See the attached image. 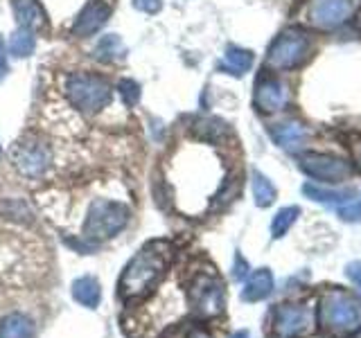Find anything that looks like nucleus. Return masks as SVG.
Returning a JSON list of instances; mask_svg holds the SVG:
<instances>
[{
	"mask_svg": "<svg viewBox=\"0 0 361 338\" xmlns=\"http://www.w3.org/2000/svg\"><path fill=\"white\" fill-rule=\"evenodd\" d=\"M172 255L174 248L169 242L165 239L147 242L122 270V277L118 282L120 298L124 302H131L149 296L165 277L167 266L172 262Z\"/></svg>",
	"mask_w": 361,
	"mask_h": 338,
	"instance_id": "nucleus-1",
	"label": "nucleus"
},
{
	"mask_svg": "<svg viewBox=\"0 0 361 338\" xmlns=\"http://www.w3.org/2000/svg\"><path fill=\"white\" fill-rule=\"evenodd\" d=\"M113 95V88L106 77L95 73H73L66 77V97L86 115H95L104 108Z\"/></svg>",
	"mask_w": 361,
	"mask_h": 338,
	"instance_id": "nucleus-2",
	"label": "nucleus"
},
{
	"mask_svg": "<svg viewBox=\"0 0 361 338\" xmlns=\"http://www.w3.org/2000/svg\"><path fill=\"white\" fill-rule=\"evenodd\" d=\"M131 212L124 203L97 199L93 206L88 208L86 221H84V239L86 242H106L111 237H116L124 225L129 223Z\"/></svg>",
	"mask_w": 361,
	"mask_h": 338,
	"instance_id": "nucleus-3",
	"label": "nucleus"
},
{
	"mask_svg": "<svg viewBox=\"0 0 361 338\" xmlns=\"http://www.w3.org/2000/svg\"><path fill=\"white\" fill-rule=\"evenodd\" d=\"M321 320L330 332L350 334L361 327V302L343 291H330L321 300Z\"/></svg>",
	"mask_w": 361,
	"mask_h": 338,
	"instance_id": "nucleus-4",
	"label": "nucleus"
},
{
	"mask_svg": "<svg viewBox=\"0 0 361 338\" xmlns=\"http://www.w3.org/2000/svg\"><path fill=\"white\" fill-rule=\"evenodd\" d=\"M310 52L312 41L307 39V34L298 30H287L271 43L267 65H271L274 70H293V68L307 61Z\"/></svg>",
	"mask_w": 361,
	"mask_h": 338,
	"instance_id": "nucleus-5",
	"label": "nucleus"
},
{
	"mask_svg": "<svg viewBox=\"0 0 361 338\" xmlns=\"http://www.w3.org/2000/svg\"><path fill=\"white\" fill-rule=\"evenodd\" d=\"M190 304L199 315H203V318H212V315L224 313V307H226L224 284L212 270H201V273L192 277Z\"/></svg>",
	"mask_w": 361,
	"mask_h": 338,
	"instance_id": "nucleus-6",
	"label": "nucleus"
},
{
	"mask_svg": "<svg viewBox=\"0 0 361 338\" xmlns=\"http://www.w3.org/2000/svg\"><path fill=\"white\" fill-rule=\"evenodd\" d=\"M298 167L314 180L325 183H343L353 176V167L348 161L327 154H302L298 158Z\"/></svg>",
	"mask_w": 361,
	"mask_h": 338,
	"instance_id": "nucleus-7",
	"label": "nucleus"
},
{
	"mask_svg": "<svg viewBox=\"0 0 361 338\" xmlns=\"http://www.w3.org/2000/svg\"><path fill=\"white\" fill-rule=\"evenodd\" d=\"M355 11V0H310L305 20L316 30H332L345 23Z\"/></svg>",
	"mask_w": 361,
	"mask_h": 338,
	"instance_id": "nucleus-8",
	"label": "nucleus"
},
{
	"mask_svg": "<svg viewBox=\"0 0 361 338\" xmlns=\"http://www.w3.org/2000/svg\"><path fill=\"white\" fill-rule=\"evenodd\" d=\"M314 315L305 304H278L274 309V332L280 338H305L312 332Z\"/></svg>",
	"mask_w": 361,
	"mask_h": 338,
	"instance_id": "nucleus-9",
	"label": "nucleus"
},
{
	"mask_svg": "<svg viewBox=\"0 0 361 338\" xmlns=\"http://www.w3.org/2000/svg\"><path fill=\"white\" fill-rule=\"evenodd\" d=\"M11 158H14V167L27 178L45 174V169L50 167V161H52L50 149L39 140L18 142L16 149H14V156H11Z\"/></svg>",
	"mask_w": 361,
	"mask_h": 338,
	"instance_id": "nucleus-10",
	"label": "nucleus"
},
{
	"mask_svg": "<svg viewBox=\"0 0 361 338\" xmlns=\"http://www.w3.org/2000/svg\"><path fill=\"white\" fill-rule=\"evenodd\" d=\"M111 16V3L109 0H88L86 7L79 11V16L73 23V34L79 39L93 37L106 25Z\"/></svg>",
	"mask_w": 361,
	"mask_h": 338,
	"instance_id": "nucleus-11",
	"label": "nucleus"
},
{
	"mask_svg": "<svg viewBox=\"0 0 361 338\" xmlns=\"http://www.w3.org/2000/svg\"><path fill=\"white\" fill-rule=\"evenodd\" d=\"M253 101L262 113H278L289 104V86L276 77L259 79Z\"/></svg>",
	"mask_w": 361,
	"mask_h": 338,
	"instance_id": "nucleus-12",
	"label": "nucleus"
},
{
	"mask_svg": "<svg viewBox=\"0 0 361 338\" xmlns=\"http://www.w3.org/2000/svg\"><path fill=\"white\" fill-rule=\"evenodd\" d=\"M11 7H14V16L20 27H30L37 32L48 23V14H45L41 0H11Z\"/></svg>",
	"mask_w": 361,
	"mask_h": 338,
	"instance_id": "nucleus-13",
	"label": "nucleus"
},
{
	"mask_svg": "<svg viewBox=\"0 0 361 338\" xmlns=\"http://www.w3.org/2000/svg\"><path fill=\"white\" fill-rule=\"evenodd\" d=\"M271 135H274L276 144L280 149L285 151H298L302 142L307 140V129L302 127L300 122L296 120H289V122H280L271 129Z\"/></svg>",
	"mask_w": 361,
	"mask_h": 338,
	"instance_id": "nucleus-14",
	"label": "nucleus"
},
{
	"mask_svg": "<svg viewBox=\"0 0 361 338\" xmlns=\"http://www.w3.org/2000/svg\"><path fill=\"white\" fill-rule=\"evenodd\" d=\"M274 291V275L269 268H257L251 273V277L246 280V284L242 289V300L244 302H259L271 296Z\"/></svg>",
	"mask_w": 361,
	"mask_h": 338,
	"instance_id": "nucleus-15",
	"label": "nucleus"
},
{
	"mask_svg": "<svg viewBox=\"0 0 361 338\" xmlns=\"http://www.w3.org/2000/svg\"><path fill=\"white\" fill-rule=\"evenodd\" d=\"M251 65H253V52L237 48V45H231L219 63V70L226 75H233V77H242L244 73L251 70Z\"/></svg>",
	"mask_w": 361,
	"mask_h": 338,
	"instance_id": "nucleus-16",
	"label": "nucleus"
},
{
	"mask_svg": "<svg viewBox=\"0 0 361 338\" xmlns=\"http://www.w3.org/2000/svg\"><path fill=\"white\" fill-rule=\"evenodd\" d=\"M73 298L84 304L86 309H97L99 300H102V291H99V282L90 275H84L73 282Z\"/></svg>",
	"mask_w": 361,
	"mask_h": 338,
	"instance_id": "nucleus-17",
	"label": "nucleus"
},
{
	"mask_svg": "<svg viewBox=\"0 0 361 338\" xmlns=\"http://www.w3.org/2000/svg\"><path fill=\"white\" fill-rule=\"evenodd\" d=\"M0 338H34V323L23 313H11L0 323Z\"/></svg>",
	"mask_w": 361,
	"mask_h": 338,
	"instance_id": "nucleus-18",
	"label": "nucleus"
},
{
	"mask_svg": "<svg viewBox=\"0 0 361 338\" xmlns=\"http://www.w3.org/2000/svg\"><path fill=\"white\" fill-rule=\"evenodd\" d=\"M34 45H37V37H34V30L30 27H20L11 34L9 39V45H7V52L11 56H16V59H25L34 52Z\"/></svg>",
	"mask_w": 361,
	"mask_h": 338,
	"instance_id": "nucleus-19",
	"label": "nucleus"
},
{
	"mask_svg": "<svg viewBox=\"0 0 361 338\" xmlns=\"http://www.w3.org/2000/svg\"><path fill=\"white\" fill-rule=\"evenodd\" d=\"M251 187H253V199L257 208H269L278 196L276 185L271 183L262 172H257V169L251 174Z\"/></svg>",
	"mask_w": 361,
	"mask_h": 338,
	"instance_id": "nucleus-20",
	"label": "nucleus"
},
{
	"mask_svg": "<svg viewBox=\"0 0 361 338\" xmlns=\"http://www.w3.org/2000/svg\"><path fill=\"white\" fill-rule=\"evenodd\" d=\"M302 194L307 196V199H312V201H316V203H327V206H334V203H341L353 194L350 189H345V192H334V189H323V187H316V185H302Z\"/></svg>",
	"mask_w": 361,
	"mask_h": 338,
	"instance_id": "nucleus-21",
	"label": "nucleus"
},
{
	"mask_svg": "<svg viewBox=\"0 0 361 338\" xmlns=\"http://www.w3.org/2000/svg\"><path fill=\"white\" fill-rule=\"evenodd\" d=\"M300 210L296 206H289V208H282L276 212L274 221H271V234H274V239H280V237H285L289 232V228L293 223H296Z\"/></svg>",
	"mask_w": 361,
	"mask_h": 338,
	"instance_id": "nucleus-22",
	"label": "nucleus"
},
{
	"mask_svg": "<svg viewBox=\"0 0 361 338\" xmlns=\"http://www.w3.org/2000/svg\"><path fill=\"white\" fill-rule=\"evenodd\" d=\"M95 56L102 61H118L124 56V45L120 41V37H116V34H109V37H104L95 48Z\"/></svg>",
	"mask_w": 361,
	"mask_h": 338,
	"instance_id": "nucleus-23",
	"label": "nucleus"
},
{
	"mask_svg": "<svg viewBox=\"0 0 361 338\" xmlns=\"http://www.w3.org/2000/svg\"><path fill=\"white\" fill-rule=\"evenodd\" d=\"M338 217L343 221H361V192H353L341 206H338Z\"/></svg>",
	"mask_w": 361,
	"mask_h": 338,
	"instance_id": "nucleus-24",
	"label": "nucleus"
},
{
	"mask_svg": "<svg viewBox=\"0 0 361 338\" xmlns=\"http://www.w3.org/2000/svg\"><path fill=\"white\" fill-rule=\"evenodd\" d=\"M118 90H120V97L124 101V106H135L140 99V86L138 82H133V79H120L118 84Z\"/></svg>",
	"mask_w": 361,
	"mask_h": 338,
	"instance_id": "nucleus-25",
	"label": "nucleus"
},
{
	"mask_svg": "<svg viewBox=\"0 0 361 338\" xmlns=\"http://www.w3.org/2000/svg\"><path fill=\"white\" fill-rule=\"evenodd\" d=\"M197 133L201 135L203 140H217L226 133V124L219 120H203L197 124Z\"/></svg>",
	"mask_w": 361,
	"mask_h": 338,
	"instance_id": "nucleus-26",
	"label": "nucleus"
},
{
	"mask_svg": "<svg viewBox=\"0 0 361 338\" xmlns=\"http://www.w3.org/2000/svg\"><path fill=\"white\" fill-rule=\"evenodd\" d=\"M345 275L357 287V293H359V298H361V262H350L345 266Z\"/></svg>",
	"mask_w": 361,
	"mask_h": 338,
	"instance_id": "nucleus-27",
	"label": "nucleus"
},
{
	"mask_svg": "<svg viewBox=\"0 0 361 338\" xmlns=\"http://www.w3.org/2000/svg\"><path fill=\"white\" fill-rule=\"evenodd\" d=\"M133 7L145 11V14H158L163 7V0H133Z\"/></svg>",
	"mask_w": 361,
	"mask_h": 338,
	"instance_id": "nucleus-28",
	"label": "nucleus"
},
{
	"mask_svg": "<svg viewBox=\"0 0 361 338\" xmlns=\"http://www.w3.org/2000/svg\"><path fill=\"white\" fill-rule=\"evenodd\" d=\"M248 275V264H246V259L240 255V253H235V264H233V277L235 280H244Z\"/></svg>",
	"mask_w": 361,
	"mask_h": 338,
	"instance_id": "nucleus-29",
	"label": "nucleus"
},
{
	"mask_svg": "<svg viewBox=\"0 0 361 338\" xmlns=\"http://www.w3.org/2000/svg\"><path fill=\"white\" fill-rule=\"evenodd\" d=\"M7 45H5V41H3V37H0V82L7 77V73H9V61H7Z\"/></svg>",
	"mask_w": 361,
	"mask_h": 338,
	"instance_id": "nucleus-30",
	"label": "nucleus"
},
{
	"mask_svg": "<svg viewBox=\"0 0 361 338\" xmlns=\"http://www.w3.org/2000/svg\"><path fill=\"white\" fill-rule=\"evenodd\" d=\"M185 338H210V334L206 330H192Z\"/></svg>",
	"mask_w": 361,
	"mask_h": 338,
	"instance_id": "nucleus-31",
	"label": "nucleus"
},
{
	"mask_svg": "<svg viewBox=\"0 0 361 338\" xmlns=\"http://www.w3.org/2000/svg\"><path fill=\"white\" fill-rule=\"evenodd\" d=\"M231 338H248V332H244V330H242V332H235Z\"/></svg>",
	"mask_w": 361,
	"mask_h": 338,
	"instance_id": "nucleus-32",
	"label": "nucleus"
},
{
	"mask_svg": "<svg viewBox=\"0 0 361 338\" xmlns=\"http://www.w3.org/2000/svg\"><path fill=\"white\" fill-rule=\"evenodd\" d=\"M359 27H361V14H359Z\"/></svg>",
	"mask_w": 361,
	"mask_h": 338,
	"instance_id": "nucleus-33",
	"label": "nucleus"
},
{
	"mask_svg": "<svg viewBox=\"0 0 361 338\" xmlns=\"http://www.w3.org/2000/svg\"><path fill=\"white\" fill-rule=\"evenodd\" d=\"M357 338H361V334H357Z\"/></svg>",
	"mask_w": 361,
	"mask_h": 338,
	"instance_id": "nucleus-34",
	"label": "nucleus"
}]
</instances>
